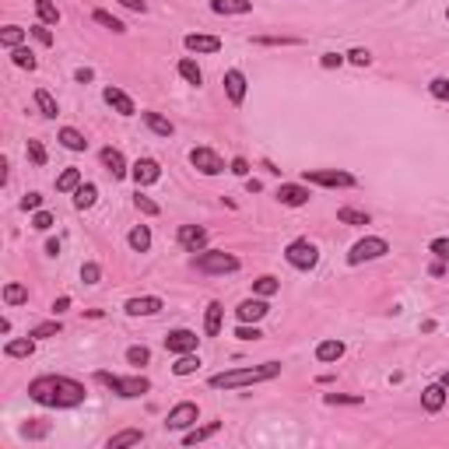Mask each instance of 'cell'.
I'll return each instance as SVG.
<instances>
[{"mask_svg": "<svg viewBox=\"0 0 449 449\" xmlns=\"http://www.w3.org/2000/svg\"><path fill=\"white\" fill-rule=\"evenodd\" d=\"M67 309H71V295H60V299L53 302V312H56V316H60V312H67Z\"/></svg>", "mask_w": 449, "mask_h": 449, "instance_id": "60", "label": "cell"}, {"mask_svg": "<svg viewBox=\"0 0 449 449\" xmlns=\"http://www.w3.org/2000/svg\"><path fill=\"white\" fill-rule=\"evenodd\" d=\"M35 15L42 25H60V8L53 4V0H35Z\"/></svg>", "mask_w": 449, "mask_h": 449, "instance_id": "34", "label": "cell"}, {"mask_svg": "<svg viewBox=\"0 0 449 449\" xmlns=\"http://www.w3.org/2000/svg\"><path fill=\"white\" fill-rule=\"evenodd\" d=\"M95 382L109 386V389L116 393V397H123V400H137V397H144V393L151 389V382H148L144 376H112V372H105V369L95 372Z\"/></svg>", "mask_w": 449, "mask_h": 449, "instance_id": "3", "label": "cell"}, {"mask_svg": "<svg viewBox=\"0 0 449 449\" xmlns=\"http://www.w3.org/2000/svg\"><path fill=\"white\" fill-rule=\"evenodd\" d=\"M91 18H95V21H98L102 28H109V32H116V35H123V32H127V25H123L120 18H112V15H109V11H102V8H98V11L91 15Z\"/></svg>", "mask_w": 449, "mask_h": 449, "instance_id": "39", "label": "cell"}, {"mask_svg": "<svg viewBox=\"0 0 449 449\" xmlns=\"http://www.w3.org/2000/svg\"><path fill=\"white\" fill-rule=\"evenodd\" d=\"M197 421H200V407H197L193 400H179L173 411H168L165 428H168V432H186V428H193Z\"/></svg>", "mask_w": 449, "mask_h": 449, "instance_id": "8", "label": "cell"}, {"mask_svg": "<svg viewBox=\"0 0 449 449\" xmlns=\"http://www.w3.org/2000/svg\"><path fill=\"white\" fill-rule=\"evenodd\" d=\"M102 98H105V105H112V109H116L120 112V116H134V112H137V105H134V98L127 95V91H120V88H105L102 91Z\"/></svg>", "mask_w": 449, "mask_h": 449, "instance_id": "18", "label": "cell"}, {"mask_svg": "<svg viewBox=\"0 0 449 449\" xmlns=\"http://www.w3.org/2000/svg\"><path fill=\"white\" fill-rule=\"evenodd\" d=\"M46 253H49V256H60V239H49V243H46Z\"/></svg>", "mask_w": 449, "mask_h": 449, "instance_id": "61", "label": "cell"}, {"mask_svg": "<svg viewBox=\"0 0 449 449\" xmlns=\"http://www.w3.org/2000/svg\"><path fill=\"white\" fill-rule=\"evenodd\" d=\"M127 362H130V365H148V362H151V351H148L144 344H134V348H127Z\"/></svg>", "mask_w": 449, "mask_h": 449, "instance_id": "45", "label": "cell"}, {"mask_svg": "<svg viewBox=\"0 0 449 449\" xmlns=\"http://www.w3.org/2000/svg\"><path fill=\"white\" fill-rule=\"evenodd\" d=\"M323 400H326V404H351V407H355V404H365L362 397H351V393H326Z\"/></svg>", "mask_w": 449, "mask_h": 449, "instance_id": "50", "label": "cell"}, {"mask_svg": "<svg viewBox=\"0 0 449 449\" xmlns=\"http://www.w3.org/2000/svg\"><path fill=\"white\" fill-rule=\"evenodd\" d=\"M236 337H239V341H260L263 333H260L256 323H253V326H249V323H239V326H236Z\"/></svg>", "mask_w": 449, "mask_h": 449, "instance_id": "48", "label": "cell"}, {"mask_svg": "<svg viewBox=\"0 0 449 449\" xmlns=\"http://www.w3.org/2000/svg\"><path fill=\"white\" fill-rule=\"evenodd\" d=\"M123 309H127V316H155V312H161V299L158 295H137Z\"/></svg>", "mask_w": 449, "mask_h": 449, "instance_id": "19", "label": "cell"}, {"mask_svg": "<svg viewBox=\"0 0 449 449\" xmlns=\"http://www.w3.org/2000/svg\"><path fill=\"white\" fill-rule=\"evenodd\" d=\"M232 173L243 176V179H249V161L246 158H232Z\"/></svg>", "mask_w": 449, "mask_h": 449, "instance_id": "57", "label": "cell"}, {"mask_svg": "<svg viewBox=\"0 0 449 449\" xmlns=\"http://www.w3.org/2000/svg\"><path fill=\"white\" fill-rule=\"evenodd\" d=\"M134 207H137V211H141V214H148V218H155V214H158V211H161V207H158V204H155V200H151V197H144V193H141V190H137V197H134Z\"/></svg>", "mask_w": 449, "mask_h": 449, "instance_id": "44", "label": "cell"}, {"mask_svg": "<svg viewBox=\"0 0 449 449\" xmlns=\"http://www.w3.org/2000/svg\"><path fill=\"white\" fill-rule=\"evenodd\" d=\"M285 260H288L295 270H312V267L319 263V249H316L309 239H295V243H288Z\"/></svg>", "mask_w": 449, "mask_h": 449, "instance_id": "7", "label": "cell"}, {"mask_svg": "<svg viewBox=\"0 0 449 449\" xmlns=\"http://www.w3.org/2000/svg\"><path fill=\"white\" fill-rule=\"evenodd\" d=\"M11 60H15V67H21V71H35V67H39L35 53H32L28 46H18V49H11Z\"/></svg>", "mask_w": 449, "mask_h": 449, "instance_id": "36", "label": "cell"}, {"mask_svg": "<svg viewBox=\"0 0 449 449\" xmlns=\"http://www.w3.org/2000/svg\"><path fill=\"white\" fill-rule=\"evenodd\" d=\"M221 316H224V306L221 302H207V309H204V333L207 337L221 333Z\"/></svg>", "mask_w": 449, "mask_h": 449, "instance_id": "24", "label": "cell"}, {"mask_svg": "<svg viewBox=\"0 0 449 449\" xmlns=\"http://www.w3.org/2000/svg\"><path fill=\"white\" fill-rule=\"evenodd\" d=\"M270 312V306H267V299H246V302H239V309H236V316H239V323H260L263 316Z\"/></svg>", "mask_w": 449, "mask_h": 449, "instance_id": "17", "label": "cell"}, {"mask_svg": "<svg viewBox=\"0 0 449 449\" xmlns=\"http://www.w3.org/2000/svg\"><path fill=\"white\" fill-rule=\"evenodd\" d=\"M183 46H186L190 53H218V49H221V39H218V35H200V32H190V35L183 39Z\"/></svg>", "mask_w": 449, "mask_h": 449, "instance_id": "20", "label": "cell"}, {"mask_svg": "<svg viewBox=\"0 0 449 449\" xmlns=\"http://www.w3.org/2000/svg\"><path fill=\"white\" fill-rule=\"evenodd\" d=\"M120 4H123L127 11H137V15H144V11H148V4H144V0H120Z\"/></svg>", "mask_w": 449, "mask_h": 449, "instance_id": "59", "label": "cell"}, {"mask_svg": "<svg viewBox=\"0 0 449 449\" xmlns=\"http://www.w3.org/2000/svg\"><path fill=\"white\" fill-rule=\"evenodd\" d=\"M141 120H144V123H148V130H151V134H158V137H173V134H176L173 120H165L161 112H141Z\"/></svg>", "mask_w": 449, "mask_h": 449, "instance_id": "23", "label": "cell"}, {"mask_svg": "<svg viewBox=\"0 0 449 449\" xmlns=\"http://www.w3.org/2000/svg\"><path fill=\"white\" fill-rule=\"evenodd\" d=\"M35 105H39V112H42V116H49V120H56V116H60V105H56V98H53L46 88H39V91H35Z\"/></svg>", "mask_w": 449, "mask_h": 449, "instance_id": "35", "label": "cell"}, {"mask_svg": "<svg viewBox=\"0 0 449 449\" xmlns=\"http://www.w3.org/2000/svg\"><path fill=\"white\" fill-rule=\"evenodd\" d=\"M64 326H60V319H46V323H39V326H32L28 333L35 337V341H42V337H56V333H60Z\"/></svg>", "mask_w": 449, "mask_h": 449, "instance_id": "42", "label": "cell"}, {"mask_svg": "<svg viewBox=\"0 0 449 449\" xmlns=\"http://www.w3.org/2000/svg\"><path fill=\"white\" fill-rule=\"evenodd\" d=\"M344 341H319L316 344V362H323V365H330V362H341L344 358Z\"/></svg>", "mask_w": 449, "mask_h": 449, "instance_id": "21", "label": "cell"}, {"mask_svg": "<svg viewBox=\"0 0 449 449\" xmlns=\"http://www.w3.org/2000/svg\"><path fill=\"white\" fill-rule=\"evenodd\" d=\"M302 179H306L309 186H330V190H337V186H355V183H358L351 173H344V168H306Z\"/></svg>", "mask_w": 449, "mask_h": 449, "instance_id": "6", "label": "cell"}, {"mask_svg": "<svg viewBox=\"0 0 449 449\" xmlns=\"http://www.w3.org/2000/svg\"><path fill=\"white\" fill-rule=\"evenodd\" d=\"M389 253V243L386 239H379V236H365V239H358L351 249H348V263L351 267H358V263H372V260H382Z\"/></svg>", "mask_w": 449, "mask_h": 449, "instance_id": "4", "label": "cell"}, {"mask_svg": "<svg viewBox=\"0 0 449 449\" xmlns=\"http://www.w3.org/2000/svg\"><path fill=\"white\" fill-rule=\"evenodd\" d=\"M224 95H229L232 105H243L246 102V74L243 71H224Z\"/></svg>", "mask_w": 449, "mask_h": 449, "instance_id": "15", "label": "cell"}, {"mask_svg": "<svg viewBox=\"0 0 449 449\" xmlns=\"http://www.w3.org/2000/svg\"><path fill=\"white\" fill-rule=\"evenodd\" d=\"M246 190H249V193H260L263 183H260V179H246Z\"/></svg>", "mask_w": 449, "mask_h": 449, "instance_id": "62", "label": "cell"}, {"mask_svg": "<svg viewBox=\"0 0 449 449\" xmlns=\"http://www.w3.org/2000/svg\"><path fill=\"white\" fill-rule=\"evenodd\" d=\"M25 42V28H18V25H8L4 32H0V46H8V49H18Z\"/></svg>", "mask_w": 449, "mask_h": 449, "instance_id": "40", "label": "cell"}, {"mask_svg": "<svg viewBox=\"0 0 449 449\" xmlns=\"http://www.w3.org/2000/svg\"><path fill=\"white\" fill-rule=\"evenodd\" d=\"M60 144L67 148V151H88V141H85V134L78 130V127H60Z\"/></svg>", "mask_w": 449, "mask_h": 449, "instance_id": "28", "label": "cell"}, {"mask_svg": "<svg viewBox=\"0 0 449 449\" xmlns=\"http://www.w3.org/2000/svg\"><path fill=\"white\" fill-rule=\"evenodd\" d=\"M144 442V432L141 428H123V432H116V435H109V449H127V446H141Z\"/></svg>", "mask_w": 449, "mask_h": 449, "instance_id": "25", "label": "cell"}, {"mask_svg": "<svg viewBox=\"0 0 449 449\" xmlns=\"http://www.w3.org/2000/svg\"><path fill=\"white\" fill-rule=\"evenodd\" d=\"M197 270H204V274H236L239 256L221 253V249H200L197 253Z\"/></svg>", "mask_w": 449, "mask_h": 449, "instance_id": "5", "label": "cell"}, {"mask_svg": "<svg viewBox=\"0 0 449 449\" xmlns=\"http://www.w3.org/2000/svg\"><path fill=\"white\" fill-rule=\"evenodd\" d=\"M28 158L35 161V165H46L49 158H46V148H42V141H28Z\"/></svg>", "mask_w": 449, "mask_h": 449, "instance_id": "51", "label": "cell"}, {"mask_svg": "<svg viewBox=\"0 0 449 449\" xmlns=\"http://www.w3.org/2000/svg\"><path fill=\"white\" fill-rule=\"evenodd\" d=\"M32 35H35V42H42V46H53V32H49V25H42V21H39V25L32 28Z\"/></svg>", "mask_w": 449, "mask_h": 449, "instance_id": "54", "label": "cell"}, {"mask_svg": "<svg viewBox=\"0 0 449 449\" xmlns=\"http://www.w3.org/2000/svg\"><path fill=\"white\" fill-rule=\"evenodd\" d=\"M197 369H200V355H197V351L179 355V358H176V365H173V372H176V376H193Z\"/></svg>", "mask_w": 449, "mask_h": 449, "instance_id": "37", "label": "cell"}, {"mask_svg": "<svg viewBox=\"0 0 449 449\" xmlns=\"http://www.w3.org/2000/svg\"><path fill=\"white\" fill-rule=\"evenodd\" d=\"M91 78H95V71H91V67H78V71H74V81H78V85H88Z\"/></svg>", "mask_w": 449, "mask_h": 449, "instance_id": "58", "label": "cell"}, {"mask_svg": "<svg viewBox=\"0 0 449 449\" xmlns=\"http://www.w3.org/2000/svg\"><path fill=\"white\" fill-rule=\"evenodd\" d=\"M344 56H348V60H351L355 67H369V64H372V53H369V49H362V46H355V49H351V53H344Z\"/></svg>", "mask_w": 449, "mask_h": 449, "instance_id": "46", "label": "cell"}, {"mask_svg": "<svg viewBox=\"0 0 449 449\" xmlns=\"http://www.w3.org/2000/svg\"><path fill=\"white\" fill-rule=\"evenodd\" d=\"M344 60H348V56H341V53H323V56H319V67L330 71V67H341Z\"/></svg>", "mask_w": 449, "mask_h": 449, "instance_id": "53", "label": "cell"}, {"mask_svg": "<svg viewBox=\"0 0 449 449\" xmlns=\"http://www.w3.org/2000/svg\"><path fill=\"white\" fill-rule=\"evenodd\" d=\"M439 382H442V386H446V389H449V369H446V372H442V376H439Z\"/></svg>", "mask_w": 449, "mask_h": 449, "instance_id": "63", "label": "cell"}, {"mask_svg": "<svg viewBox=\"0 0 449 449\" xmlns=\"http://www.w3.org/2000/svg\"><path fill=\"white\" fill-rule=\"evenodd\" d=\"M42 207V193H25L21 197V211H39Z\"/></svg>", "mask_w": 449, "mask_h": 449, "instance_id": "55", "label": "cell"}, {"mask_svg": "<svg viewBox=\"0 0 449 449\" xmlns=\"http://www.w3.org/2000/svg\"><path fill=\"white\" fill-rule=\"evenodd\" d=\"M446 400H449V389H446L442 382H432V386L421 389V407H425L428 414H439V411L446 407Z\"/></svg>", "mask_w": 449, "mask_h": 449, "instance_id": "14", "label": "cell"}, {"mask_svg": "<svg viewBox=\"0 0 449 449\" xmlns=\"http://www.w3.org/2000/svg\"><path fill=\"white\" fill-rule=\"evenodd\" d=\"M95 200H98V186H95V183H81V186L74 190V207H78V211L95 207Z\"/></svg>", "mask_w": 449, "mask_h": 449, "instance_id": "31", "label": "cell"}, {"mask_svg": "<svg viewBox=\"0 0 449 449\" xmlns=\"http://www.w3.org/2000/svg\"><path fill=\"white\" fill-rule=\"evenodd\" d=\"M337 221L341 224H369V214L358 211V207H341L337 211Z\"/></svg>", "mask_w": 449, "mask_h": 449, "instance_id": "41", "label": "cell"}, {"mask_svg": "<svg viewBox=\"0 0 449 449\" xmlns=\"http://www.w3.org/2000/svg\"><path fill=\"white\" fill-rule=\"evenodd\" d=\"M81 183H85L81 179V168H64V173L56 176V193H74Z\"/></svg>", "mask_w": 449, "mask_h": 449, "instance_id": "30", "label": "cell"}, {"mask_svg": "<svg viewBox=\"0 0 449 449\" xmlns=\"http://www.w3.org/2000/svg\"><path fill=\"white\" fill-rule=\"evenodd\" d=\"M197 341H200V337L193 330H186V326L168 330L165 333V351L168 355H190V351H197Z\"/></svg>", "mask_w": 449, "mask_h": 449, "instance_id": "10", "label": "cell"}, {"mask_svg": "<svg viewBox=\"0 0 449 449\" xmlns=\"http://www.w3.org/2000/svg\"><path fill=\"white\" fill-rule=\"evenodd\" d=\"M130 176H134L137 190H141V186H151V183L161 179V165H158L155 158H137V161L130 165Z\"/></svg>", "mask_w": 449, "mask_h": 449, "instance_id": "12", "label": "cell"}, {"mask_svg": "<svg viewBox=\"0 0 449 449\" xmlns=\"http://www.w3.org/2000/svg\"><path fill=\"white\" fill-rule=\"evenodd\" d=\"M277 376H281V362H263V365H253V369L218 372V376H211V386H214V389H239V386L267 382V379H277Z\"/></svg>", "mask_w": 449, "mask_h": 449, "instance_id": "2", "label": "cell"}, {"mask_svg": "<svg viewBox=\"0 0 449 449\" xmlns=\"http://www.w3.org/2000/svg\"><path fill=\"white\" fill-rule=\"evenodd\" d=\"M102 165H105V173H112V179H123V176H130V168H127V158H123V151L120 148H102Z\"/></svg>", "mask_w": 449, "mask_h": 449, "instance_id": "16", "label": "cell"}, {"mask_svg": "<svg viewBox=\"0 0 449 449\" xmlns=\"http://www.w3.org/2000/svg\"><path fill=\"white\" fill-rule=\"evenodd\" d=\"M190 165L197 168L200 176H221L224 173V161L214 148H193L190 151Z\"/></svg>", "mask_w": 449, "mask_h": 449, "instance_id": "9", "label": "cell"}, {"mask_svg": "<svg viewBox=\"0 0 449 449\" xmlns=\"http://www.w3.org/2000/svg\"><path fill=\"white\" fill-rule=\"evenodd\" d=\"M428 91H432V98L446 102V98H449V78H432V81H428Z\"/></svg>", "mask_w": 449, "mask_h": 449, "instance_id": "43", "label": "cell"}, {"mask_svg": "<svg viewBox=\"0 0 449 449\" xmlns=\"http://www.w3.org/2000/svg\"><path fill=\"white\" fill-rule=\"evenodd\" d=\"M176 239H179V246H183L186 253H200V249H207V229H204V224H179Z\"/></svg>", "mask_w": 449, "mask_h": 449, "instance_id": "11", "label": "cell"}, {"mask_svg": "<svg viewBox=\"0 0 449 449\" xmlns=\"http://www.w3.org/2000/svg\"><path fill=\"white\" fill-rule=\"evenodd\" d=\"M4 302L8 306H25L28 302V288L18 285V281H11V285H4Z\"/></svg>", "mask_w": 449, "mask_h": 449, "instance_id": "38", "label": "cell"}, {"mask_svg": "<svg viewBox=\"0 0 449 449\" xmlns=\"http://www.w3.org/2000/svg\"><path fill=\"white\" fill-rule=\"evenodd\" d=\"M53 221H56V218H53L49 211H35V218H32V229H35V232H49V229H53Z\"/></svg>", "mask_w": 449, "mask_h": 449, "instance_id": "47", "label": "cell"}, {"mask_svg": "<svg viewBox=\"0 0 449 449\" xmlns=\"http://www.w3.org/2000/svg\"><path fill=\"white\" fill-rule=\"evenodd\" d=\"M127 243H130L134 253H148V249H151V229H148V224H134L130 236H127Z\"/></svg>", "mask_w": 449, "mask_h": 449, "instance_id": "29", "label": "cell"}, {"mask_svg": "<svg viewBox=\"0 0 449 449\" xmlns=\"http://www.w3.org/2000/svg\"><path fill=\"white\" fill-rule=\"evenodd\" d=\"M46 432H49V425H46V421H35V425H25V435H28V439H42Z\"/></svg>", "mask_w": 449, "mask_h": 449, "instance_id": "56", "label": "cell"}, {"mask_svg": "<svg viewBox=\"0 0 449 449\" xmlns=\"http://www.w3.org/2000/svg\"><path fill=\"white\" fill-rule=\"evenodd\" d=\"M446 18H449V8H446Z\"/></svg>", "mask_w": 449, "mask_h": 449, "instance_id": "64", "label": "cell"}, {"mask_svg": "<svg viewBox=\"0 0 449 449\" xmlns=\"http://www.w3.org/2000/svg\"><path fill=\"white\" fill-rule=\"evenodd\" d=\"M211 11L214 15H249L253 0H211Z\"/></svg>", "mask_w": 449, "mask_h": 449, "instance_id": "22", "label": "cell"}, {"mask_svg": "<svg viewBox=\"0 0 449 449\" xmlns=\"http://www.w3.org/2000/svg\"><path fill=\"white\" fill-rule=\"evenodd\" d=\"M277 292H281V281H277L274 274H263V277L253 281V295H260V299H270V295H277Z\"/></svg>", "mask_w": 449, "mask_h": 449, "instance_id": "33", "label": "cell"}, {"mask_svg": "<svg viewBox=\"0 0 449 449\" xmlns=\"http://www.w3.org/2000/svg\"><path fill=\"white\" fill-rule=\"evenodd\" d=\"M176 71H179V78H183L186 85H193V88H200V85H204V71L197 67V60H193V56H183Z\"/></svg>", "mask_w": 449, "mask_h": 449, "instance_id": "27", "label": "cell"}, {"mask_svg": "<svg viewBox=\"0 0 449 449\" xmlns=\"http://www.w3.org/2000/svg\"><path fill=\"white\" fill-rule=\"evenodd\" d=\"M221 432V421H207V425H193V432H186L183 435V446H197V442H204V439H211V435H218Z\"/></svg>", "mask_w": 449, "mask_h": 449, "instance_id": "32", "label": "cell"}, {"mask_svg": "<svg viewBox=\"0 0 449 449\" xmlns=\"http://www.w3.org/2000/svg\"><path fill=\"white\" fill-rule=\"evenodd\" d=\"M32 351H35V337H32V333L4 344V355H8V358H32Z\"/></svg>", "mask_w": 449, "mask_h": 449, "instance_id": "26", "label": "cell"}, {"mask_svg": "<svg viewBox=\"0 0 449 449\" xmlns=\"http://www.w3.org/2000/svg\"><path fill=\"white\" fill-rule=\"evenodd\" d=\"M28 397H32L35 404H42V407L67 411V407L85 404L88 393H85V382H78V379H71V376L49 372V376H39V379L28 382Z\"/></svg>", "mask_w": 449, "mask_h": 449, "instance_id": "1", "label": "cell"}, {"mask_svg": "<svg viewBox=\"0 0 449 449\" xmlns=\"http://www.w3.org/2000/svg\"><path fill=\"white\" fill-rule=\"evenodd\" d=\"M81 281H85V285H98V281H102V267L98 263H85L81 267Z\"/></svg>", "mask_w": 449, "mask_h": 449, "instance_id": "49", "label": "cell"}, {"mask_svg": "<svg viewBox=\"0 0 449 449\" xmlns=\"http://www.w3.org/2000/svg\"><path fill=\"white\" fill-rule=\"evenodd\" d=\"M428 249H432L442 263H449V239H432V246H428Z\"/></svg>", "mask_w": 449, "mask_h": 449, "instance_id": "52", "label": "cell"}, {"mask_svg": "<svg viewBox=\"0 0 449 449\" xmlns=\"http://www.w3.org/2000/svg\"><path fill=\"white\" fill-rule=\"evenodd\" d=\"M309 186H302V183H281L277 186V200L285 204V207H306L309 204Z\"/></svg>", "mask_w": 449, "mask_h": 449, "instance_id": "13", "label": "cell"}]
</instances>
